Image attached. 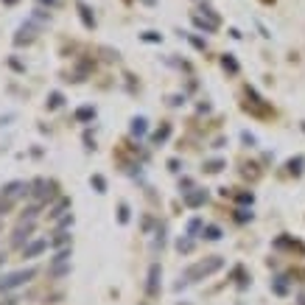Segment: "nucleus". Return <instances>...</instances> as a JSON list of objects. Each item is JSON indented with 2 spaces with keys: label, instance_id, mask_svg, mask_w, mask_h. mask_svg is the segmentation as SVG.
I'll use <instances>...</instances> for the list:
<instances>
[{
  "label": "nucleus",
  "instance_id": "1",
  "mask_svg": "<svg viewBox=\"0 0 305 305\" xmlns=\"http://www.w3.org/2000/svg\"><path fill=\"white\" fill-rule=\"evenodd\" d=\"M221 266H224V260H221L219 255H213V258H207V260H199V263H193L190 269H185V274H182L185 280H182V283H196V280L219 272ZM182 283H177V289H182Z\"/></svg>",
  "mask_w": 305,
  "mask_h": 305
},
{
  "label": "nucleus",
  "instance_id": "2",
  "mask_svg": "<svg viewBox=\"0 0 305 305\" xmlns=\"http://www.w3.org/2000/svg\"><path fill=\"white\" fill-rule=\"evenodd\" d=\"M34 274H37V269H20V272L6 274V277H0V291L20 289V286H26L28 280H34Z\"/></svg>",
  "mask_w": 305,
  "mask_h": 305
},
{
  "label": "nucleus",
  "instance_id": "3",
  "mask_svg": "<svg viewBox=\"0 0 305 305\" xmlns=\"http://www.w3.org/2000/svg\"><path fill=\"white\" fill-rule=\"evenodd\" d=\"M160 277H163V269H160V263H151V269H148V286H146V291H148L151 297L160 291Z\"/></svg>",
  "mask_w": 305,
  "mask_h": 305
},
{
  "label": "nucleus",
  "instance_id": "4",
  "mask_svg": "<svg viewBox=\"0 0 305 305\" xmlns=\"http://www.w3.org/2000/svg\"><path fill=\"white\" fill-rule=\"evenodd\" d=\"M48 249V241H42V238H39V241H34V244H28L26 249H23V258H37V255H42Z\"/></svg>",
  "mask_w": 305,
  "mask_h": 305
},
{
  "label": "nucleus",
  "instance_id": "5",
  "mask_svg": "<svg viewBox=\"0 0 305 305\" xmlns=\"http://www.w3.org/2000/svg\"><path fill=\"white\" fill-rule=\"evenodd\" d=\"M205 199H207V190H199V188H196L193 193H185V199H182V202H185L188 207H199Z\"/></svg>",
  "mask_w": 305,
  "mask_h": 305
},
{
  "label": "nucleus",
  "instance_id": "6",
  "mask_svg": "<svg viewBox=\"0 0 305 305\" xmlns=\"http://www.w3.org/2000/svg\"><path fill=\"white\" fill-rule=\"evenodd\" d=\"M79 11H81V20H84V26H87V28H93V26H95V17L90 14L87 3H79Z\"/></svg>",
  "mask_w": 305,
  "mask_h": 305
},
{
  "label": "nucleus",
  "instance_id": "7",
  "mask_svg": "<svg viewBox=\"0 0 305 305\" xmlns=\"http://www.w3.org/2000/svg\"><path fill=\"white\" fill-rule=\"evenodd\" d=\"M132 135H146V118H135V121H132Z\"/></svg>",
  "mask_w": 305,
  "mask_h": 305
},
{
  "label": "nucleus",
  "instance_id": "8",
  "mask_svg": "<svg viewBox=\"0 0 305 305\" xmlns=\"http://www.w3.org/2000/svg\"><path fill=\"white\" fill-rule=\"evenodd\" d=\"M202 235H205L207 241H219V238H221V230L210 224V227H205V230H202Z\"/></svg>",
  "mask_w": 305,
  "mask_h": 305
},
{
  "label": "nucleus",
  "instance_id": "9",
  "mask_svg": "<svg viewBox=\"0 0 305 305\" xmlns=\"http://www.w3.org/2000/svg\"><path fill=\"white\" fill-rule=\"evenodd\" d=\"M205 168L210 171V174H219V171L224 168V160H210V163H205Z\"/></svg>",
  "mask_w": 305,
  "mask_h": 305
},
{
  "label": "nucleus",
  "instance_id": "10",
  "mask_svg": "<svg viewBox=\"0 0 305 305\" xmlns=\"http://www.w3.org/2000/svg\"><path fill=\"white\" fill-rule=\"evenodd\" d=\"M177 249H179V252H190V249H193V241H190V238H179Z\"/></svg>",
  "mask_w": 305,
  "mask_h": 305
},
{
  "label": "nucleus",
  "instance_id": "11",
  "mask_svg": "<svg viewBox=\"0 0 305 305\" xmlns=\"http://www.w3.org/2000/svg\"><path fill=\"white\" fill-rule=\"evenodd\" d=\"M93 185H95V190H98V193H104V190H106V182H104V177H98V174L93 177Z\"/></svg>",
  "mask_w": 305,
  "mask_h": 305
},
{
  "label": "nucleus",
  "instance_id": "12",
  "mask_svg": "<svg viewBox=\"0 0 305 305\" xmlns=\"http://www.w3.org/2000/svg\"><path fill=\"white\" fill-rule=\"evenodd\" d=\"M199 230H202V221H199V219H193V221L188 224V235H196Z\"/></svg>",
  "mask_w": 305,
  "mask_h": 305
},
{
  "label": "nucleus",
  "instance_id": "13",
  "mask_svg": "<svg viewBox=\"0 0 305 305\" xmlns=\"http://www.w3.org/2000/svg\"><path fill=\"white\" fill-rule=\"evenodd\" d=\"M168 135H171V126H163V129L157 132V135H154V140L160 143V140H165V137H168Z\"/></svg>",
  "mask_w": 305,
  "mask_h": 305
},
{
  "label": "nucleus",
  "instance_id": "14",
  "mask_svg": "<svg viewBox=\"0 0 305 305\" xmlns=\"http://www.w3.org/2000/svg\"><path fill=\"white\" fill-rule=\"evenodd\" d=\"M59 104H62V95L53 93V95H51V106H59Z\"/></svg>",
  "mask_w": 305,
  "mask_h": 305
},
{
  "label": "nucleus",
  "instance_id": "15",
  "mask_svg": "<svg viewBox=\"0 0 305 305\" xmlns=\"http://www.w3.org/2000/svg\"><path fill=\"white\" fill-rule=\"evenodd\" d=\"M224 68H230V70H238V64H235V62H232V59H230V56H224Z\"/></svg>",
  "mask_w": 305,
  "mask_h": 305
},
{
  "label": "nucleus",
  "instance_id": "16",
  "mask_svg": "<svg viewBox=\"0 0 305 305\" xmlns=\"http://www.w3.org/2000/svg\"><path fill=\"white\" fill-rule=\"evenodd\" d=\"M90 115H95V110H79V118L84 121V118H90Z\"/></svg>",
  "mask_w": 305,
  "mask_h": 305
},
{
  "label": "nucleus",
  "instance_id": "17",
  "mask_svg": "<svg viewBox=\"0 0 305 305\" xmlns=\"http://www.w3.org/2000/svg\"><path fill=\"white\" fill-rule=\"evenodd\" d=\"M129 219V210H126V205H121V221H126Z\"/></svg>",
  "mask_w": 305,
  "mask_h": 305
},
{
  "label": "nucleus",
  "instance_id": "18",
  "mask_svg": "<svg viewBox=\"0 0 305 305\" xmlns=\"http://www.w3.org/2000/svg\"><path fill=\"white\" fill-rule=\"evenodd\" d=\"M6 3H17V0H6Z\"/></svg>",
  "mask_w": 305,
  "mask_h": 305
}]
</instances>
